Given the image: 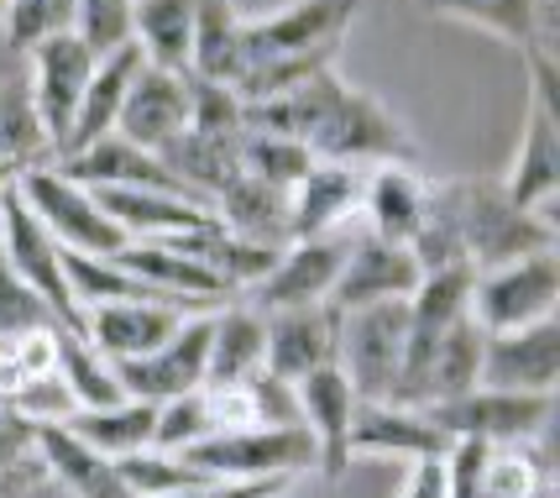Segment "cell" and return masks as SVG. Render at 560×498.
Here are the masks:
<instances>
[{"mask_svg":"<svg viewBox=\"0 0 560 498\" xmlns=\"http://www.w3.org/2000/svg\"><path fill=\"white\" fill-rule=\"evenodd\" d=\"M262 321H268V357H262V368L278 378H289V383L330 368L336 351H341V310H336L330 299L293 304V310H272Z\"/></svg>","mask_w":560,"mask_h":498,"instance_id":"obj_14","label":"cell"},{"mask_svg":"<svg viewBox=\"0 0 560 498\" xmlns=\"http://www.w3.org/2000/svg\"><path fill=\"white\" fill-rule=\"evenodd\" d=\"M26 456H37V425L16 415L11 404H0V473L26 462Z\"/></svg>","mask_w":560,"mask_h":498,"instance_id":"obj_47","label":"cell"},{"mask_svg":"<svg viewBox=\"0 0 560 498\" xmlns=\"http://www.w3.org/2000/svg\"><path fill=\"white\" fill-rule=\"evenodd\" d=\"M357 11L362 0H289L272 16H257V22L246 16V69L278 63V58H310V53H341V37L351 32Z\"/></svg>","mask_w":560,"mask_h":498,"instance_id":"obj_9","label":"cell"},{"mask_svg":"<svg viewBox=\"0 0 560 498\" xmlns=\"http://www.w3.org/2000/svg\"><path fill=\"white\" fill-rule=\"evenodd\" d=\"M398 498H445V456H419L409 462V477Z\"/></svg>","mask_w":560,"mask_h":498,"instance_id":"obj_49","label":"cell"},{"mask_svg":"<svg viewBox=\"0 0 560 498\" xmlns=\"http://www.w3.org/2000/svg\"><path fill=\"white\" fill-rule=\"evenodd\" d=\"M289 488V477H262V483H205V488H184L168 498H278Z\"/></svg>","mask_w":560,"mask_h":498,"instance_id":"obj_48","label":"cell"},{"mask_svg":"<svg viewBox=\"0 0 560 498\" xmlns=\"http://www.w3.org/2000/svg\"><path fill=\"white\" fill-rule=\"evenodd\" d=\"M560 304V257L550 252H529L498 268H482L471 278V321L488 336L498 331H518V325L550 321Z\"/></svg>","mask_w":560,"mask_h":498,"instance_id":"obj_6","label":"cell"},{"mask_svg":"<svg viewBox=\"0 0 560 498\" xmlns=\"http://www.w3.org/2000/svg\"><path fill=\"white\" fill-rule=\"evenodd\" d=\"M419 5L430 16L492 32L518 53H556V0H419Z\"/></svg>","mask_w":560,"mask_h":498,"instance_id":"obj_23","label":"cell"},{"mask_svg":"<svg viewBox=\"0 0 560 498\" xmlns=\"http://www.w3.org/2000/svg\"><path fill=\"white\" fill-rule=\"evenodd\" d=\"M90 74H95V53L84 48L73 32H58V37L32 48V74H26V84H32L43 131H48V142H52V158L69 142L73 111H79V100H84Z\"/></svg>","mask_w":560,"mask_h":498,"instance_id":"obj_13","label":"cell"},{"mask_svg":"<svg viewBox=\"0 0 560 498\" xmlns=\"http://www.w3.org/2000/svg\"><path fill=\"white\" fill-rule=\"evenodd\" d=\"M482 347H488V331L471 321V315H462V321L435 341L430 362H424L419 409H430V404H451V398L482 389Z\"/></svg>","mask_w":560,"mask_h":498,"instance_id":"obj_30","label":"cell"},{"mask_svg":"<svg viewBox=\"0 0 560 498\" xmlns=\"http://www.w3.org/2000/svg\"><path fill=\"white\" fill-rule=\"evenodd\" d=\"M16 189H22L26 205L37 210V221L58 236V247H63V252H84V257H116V252L131 242L121 225H116L95 205V195H90L84 184L63 178L52 163H48V169H26V174L16 178Z\"/></svg>","mask_w":560,"mask_h":498,"instance_id":"obj_8","label":"cell"},{"mask_svg":"<svg viewBox=\"0 0 560 498\" xmlns=\"http://www.w3.org/2000/svg\"><path fill=\"white\" fill-rule=\"evenodd\" d=\"M319 163H351V169H377V163H415V137L409 126L393 116L377 95H366L357 84H336V95L315 121L310 142Z\"/></svg>","mask_w":560,"mask_h":498,"instance_id":"obj_2","label":"cell"},{"mask_svg":"<svg viewBox=\"0 0 560 498\" xmlns=\"http://www.w3.org/2000/svg\"><path fill=\"white\" fill-rule=\"evenodd\" d=\"M268 357V321L252 304H220L210 315V357H205V383H236L252 378Z\"/></svg>","mask_w":560,"mask_h":498,"instance_id":"obj_32","label":"cell"},{"mask_svg":"<svg viewBox=\"0 0 560 498\" xmlns=\"http://www.w3.org/2000/svg\"><path fill=\"white\" fill-rule=\"evenodd\" d=\"M0 252L16 268V278L43 294V304H48L58 321L69 325V331H84V310H79V299L69 289V274H63V247H58V236H52L48 225L37 221V210L26 205V195L16 184L0 199Z\"/></svg>","mask_w":560,"mask_h":498,"instance_id":"obj_7","label":"cell"},{"mask_svg":"<svg viewBox=\"0 0 560 498\" xmlns=\"http://www.w3.org/2000/svg\"><path fill=\"white\" fill-rule=\"evenodd\" d=\"M293 394H299V420L315 436V467L336 483V477H346V467H351V415H357V394H351V383H346V373L336 362L310 378H299Z\"/></svg>","mask_w":560,"mask_h":498,"instance_id":"obj_18","label":"cell"},{"mask_svg":"<svg viewBox=\"0 0 560 498\" xmlns=\"http://www.w3.org/2000/svg\"><path fill=\"white\" fill-rule=\"evenodd\" d=\"M195 5L199 0H131V43L142 48V63L189 74Z\"/></svg>","mask_w":560,"mask_h":498,"instance_id":"obj_33","label":"cell"},{"mask_svg":"<svg viewBox=\"0 0 560 498\" xmlns=\"http://www.w3.org/2000/svg\"><path fill=\"white\" fill-rule=\"evenodd\" d=\"M189 131H210V137H242L246 131V105L231 84L189 74Z\"/></svg>","mask_w":560,"mask_h":498,"instance_id":"obj_42","label":"cell"},{"mask_svg":"<svg viewBox=\"0 0 560 498\" xmlns=\"http://www.w3.org/2000/svg\"><path fill=\"white\" fill-rule=\"evenodd\" d=\"M419 263L409 247L398 242H383V236H351L346 247V263L336 274V289H330V304L336 310H362V304H383V299H409L419 289Z\"/></svg>","mask_w":560,"mask_h":498,"instance_id":"obj_16","label":"cell"},{"mask_svg":"<svg viewBox=\"0 0 560 498\" xmlns=\"http://www.w3.org/2000/svg\"><path fill=\"white\" fill-rule=\"evenodd\" d=\"M215 436L210 425V409H205V394H178L168 404H158V430H152V447L158 451H189L195 441Z\"/></svg>","mask_w":560,"mask_h":498,"instance_id":"obj_44","label":"cell"},{"mask_svg":"<svg viewBox=\"0 0 560 498\" xmlns=\"http://www.w3.org/2000/svg\"><path fill=\"white\" fill-rule=\"evenodd\" d=\"M529 63V116H524V137H518V158H513L509 189L524 210H539L550 216V205L560 195V63L556 53H524Z\"/></svg>","mask_w":560,"mask_h":498,"instance_id":"obj_3","label":"cell"},{"mask_svg":"<svg viewBox=\"0 0 560 498\" xmlns=\"http://www.w3.org/2000/svg\"><path fill=\"white\" fill-rule=\"evenodd\" d=\"M137 69H142V48H137V43H126V48L95 58V74H90L84 100H79V111H73V126H69L63 152L90 148V142H100V137H110V131H116V116H121L126 90H131ZM63 152H58V158H63Z\"/></svg>","mask_w":560,"mask_h":498,"instance_id":"obj_26","label":"cell"},{"mask_svg":"<svg viewBox=\"0 0 560 498\" xmlns=\"http://www.w3.org/2000/svg\"><path fill=\"white\" fill-rule=\"evenodd\" d=\"M22 178V169H11V163H0V199H5V189Z\"/></svg>","mask_w":560,"mask_h":498,"instance_id":"obj_50","label":"cell"},{"mask_svg":"<svg viewBox=\"0 0 560 498\" xmlns=\"http://www.w3.org/2000/svg\"><path fill=\"white\" fill-rule=\"evenodd\" d=\"M37 456H43L52 483H63L73 498H137L121 483L116 462L100 456L95 447H84L63 425H37Z\"/></svg>","mask_w":560,"mask_h":498,"instance_id":"obj_28","label":"cell"},{"mask_svg":"<svg viewBox=\"0 0 560 498\" xmlns=\"http://www.w3.org/2000/svg\"><path fill=\"white\" fill-rule=\"evenodd\" d=\"M424 205H430V178L415 174V163H377L362 184L366 231L383 236V242H398V247L415 242Z\"/></svg>","mask_w":560,"mask_h":498,"instance_id":"obj_25","label":"cell"},{"mask_svg":"<svg viewBox=\"0 0 560 498\" xmlns=\"http://www.w3.org/2000/svg\"><path fill=\"white\" fill-rule=\"evenodd\" d=\"M48 325H63V321L43 304V294L32 283L16 278V268L0 252V336H26V331H48Z\"/></svg>","mask_w":560,"mask_h":498,"instance_id":"obj_43","label":"cell"},{"mask_svg":"<svg viewBox=\"0 0 560 498\" xmlns=\"http://www.w3.org/2000/svg\"><path fill=\"white\" fill-rule=\"evenodd\" d=\"M52 169L63 178H73V184H84V189H168V195L195 199L168 169H163L158 152L126 142L121 131L100 137L90 148H73V152H63V158H52ZM199 205H205V199H199Z\"/></svg>","mask_w":560,"mask_h":498,"instance_id":"obj_17","label":"cell"},{"mask_svg":"<svg viewBox=\"0 0 560 498\" xmlns=\"http://www.w3.org/2000/svg\"><path fill=\"white\" fill-rule=\"evenodd\" d=\"M0 32L16 53H32L58 32H73V0H5L0 5Z\"/></svg>","mask_w":560,"mask_h":498,"instance_id":"obj_40","label":"cell"},{"mask_svg":"<svg viewBox=\"0 0 560 498\" xmlns=\"http://www.w3.org/2000/svg\"><path fill=\"white\" fill-rule=\"evenodd\" d=\"M215 483H262V477H293L315 467V436L304 425H246V430H215L178 451Z\"/></svg>","mask_w":560,"mask_h":498,"instance_id":"obj_4","label":"cell"},{"mask_svg":"<svg viewBox=\"0 0 560 498\" xmlns=\"http://www.w3.org/2000/svg\"><path fill=\"white\" fill-rule=\"evenodd\" d=\"M210 315H189L163 347L110 362L116 378H121V394L147 398V404H168L178 394H195L205 383V357H210Z\"/></svg>","mask_w":560,"mask_h":498,"instance_id":"obj_11","label":"cell"},{"mask_svg":"<svg viewBox=\"0 0 560 498\" xmlns=\"http://www.w3.org/2000/svg\"><path fill=\"white\" fill-rule=\"evenodd\" d=\"M73 37L105 58L131 43V0H73Z\"/></svg>","mask_w":560,"mask_h":498,"instance_id":"obj_41","label":"cell"},{"mask_svg":"<svg viewBox=\"0 0 560 498\" xmlns=\"http://www.w3.org/2000/svg\"><path fill=\"white\" fill-rule=\"evenodd\" d=\"M184 126H189V74H173V69L142 63L137 79H131V90H126L116 131L147 152H163Z\"/></svg>","mask_w":560,"mask_h":498,"instance_id":"obj_21","label":"cell"},{"mask_svg":"<svg viewBox=\"0 0 560 498\" xmlns=\"http://www.w3.org/2000/svg\"><path fill=\"white\" fill-rule=\"evenodd\" d=\"M482 451L488 441H451L445 451V498H482Z\"/></svg>","mask_w":560,"mask_h":498,"instance_id":"obj_46","label":"cell"},{"mask_svg":"<svg viewBox=\"0 0 560 498\" xmlns=\"http://www.w3.org/2000/svg\"><path fill=\"white\" fill-rule=\"evenodd\" d=\"M90 195L131 242H173V236H189L215 221L210 205L168 195V189H90Z\"/></svg>","mask_w":560,"mask_h":498,"instance_id":"obj_24","label":"cell"},{"mask_svg":"<svg viewBox=\"0 0 560 498\" xmlns=\"http://www.w3.org/2000/svg\"><path fill=\"white\" fill-rule=\"evenodd\" d=\"M121 483L131 488L137 498H168V494H184V488H205L215 477H205L195 462H184L178 451H158V447H142V451H126V456H110Z\"/></svg>","mask_w":560,"mask_h":498,"instance_id":"obj_38","label":"cell"},{"mask_svg":"<svg viewBox=\"0 0 560 498\" xmlns=\"http://www.w3.org/2000/svg\"><path fill=\"white\" fill-rule=\"evenodd\" d=\"M482 498H560L550 436L539 441H503L482 451Z\"/></svg>","mask_w":560,"mask_h":498,"instance_id":"obj_34","label":"cell"},{"mask_svg":"<svg viewBox=\"0 0 560 498\" xmlns=\"http://www.w3.org/2000/svg\"><path fill=\"white\" fill-rule=\"evenodd\" d=\"M404 341H409V299H383L341 315V351L336 368L346 373L357 404H377L393 394L404 373Z\"/></svg>","mask_w":560,"mask_h":498,"instance_id":"obj_5","label":"cell"},{"mask_svg":"<svg viewBox=\"0 0 560 498\" xmlns=\"http://www.w3.org/2000/svg\"><path fill=\"white\" fill-rule=\"evenodd\" d=\"M184 321H189V310H178V304L116 299V304H90L84 310V336L95 341L100 357L121 362V357H142V351L163 347Z\"/></svg>","mask_w":560,"mask_h":498,"instance_id":"obj_22","label":"cell"},{"mask_svg":"<svg viewBox=\"0 0 560 498\" xmlns=\"http://www.w3.org/2000/svg\"><path fill=\"white\" fill-rule=\"evenodd\" d=\"M366 169L351 163H319L289 189V242H315V236H341V225L362 210Z\"/></svg>","mask_w":560,"mask_h":498,"instance_id":"obj_20","label":"cell"},{"mask_svg":"<svg viewBox=\"0 0 560 498\" xmlns=\"http://www.w3.org/2000/svg\"><path fill=\"white\" fill-rule=\"evenodd\" d=\"M52 341H58V373L69 383V394L79 409H100V404H121V378L110 368V357H100L95 341L84 336V331H69V325H58L52 331Z\"/></svg>","mask_w":560,"mask_h":498,"instance_id":"obj_37","label":"cell"},{"mask_svg":"<svg viewBox=\"0 0 560 498\" xmlns=\"http://www.w3.org/2000/svg\"><path fill=\"white\" fill-rule=\"evenodd\" d=\"M246 69V16L236 0H199L195 5V48H189V74L231 84Z\"/></svg>","mask_w":560,"mask_h":498,"instance_id":"obj_31","label":"cell"},{"mask_svg":"<svg viewBox=\"0 0 560 498\" xmlns=\"http://www.w3.org/2000/svg\"><path fill=\"white\" fill-rule=\"evenodd\" d=\"M556 383H560V321L556 315L488 336V347H482V389L556 394Z\"/></svg>","mask_w":560,"mask_h":498,"instance_id":"obj_15","label":"cell"},{"mask_svg":"<svg viewBox=\"0 0 560 498\" xmlns=\"http://www.w3.org/2000/svg\"><path fill=\"white\" fill-rule=\"evenodd\" d=\"M215 221L242 236V242H257V247H289V189H272L262 178L236 174L225 189L215 195Z\"/></svg>","mask_w":560,"mask_h":498,"instance_id":"obj_27","label":"cell"},{"mask_svg":"<svg viewBox=\"0 0 560 498\" xmlns=\"http://www.w3.org/2000/svg\"><path fill=\"white\" fill-rule=\"evenodd\" d=\"M451 436L430 420V409L415 404H357L351 415V456H393V462H419V456H445Z\"/></svg>","mask_w":560,"mask_h":498,"instance_id":"obj_19","label":"cell"},{"mask_svg":"<svg viewBox=\"0 0 560 498\" xmlns=\"http://www.w3.org/2000/svg\"><path fill=\"white\" fill-rule=\"evenodd\" d=\"M73 430L84 447H95L100 456H126V451L152 447L158 430V404L147 398H121V404H100V409H73L69 420H58Z\"/></svg>","mask_w":560,"mask_h":498,"instance_id":"obj_35","label":"cell"},{"mask_svg":"<svg viewBox=\"0 0 560 498\" xmlns=\"http://www.w3.org/2000/svg\"><path fill=\"white\" fill-rule=\"evenodd\" d=\"M430 420L451 441H539L556 425V394H509V389H471L451 404H430Z\"/></svg>","mask_w":560,"mask_h":498,"instance_id":"obj_10","label":"cell"},{"mask_svg":"<svg viewBox=\"0 0 560 498\" xmlns=\"http://www.w3.org/2000/svg\"><path fill=\"white\" fill-rule=\"evenodd\" d=\"M0 163H11V169H22V174L52 163V142H48V131H43L32 84L16 74L0 79Z\"/></svg>","mask_w":560,"mask_h":498,"instance_id":"obj_36","label":"cell"},{"mask_svg":"<svg viewBox=\"0 0 560 498\" xmlns=\"http://www.w3.org/2000/svg\"><path fill=\"white\" fill-rule=\"evenodd\" d=\"M163 169H168L184 189L205 205H215V195L242 174V137H210V131H178L168 148L158 152Z\"/></svg>","mask_w":560,"mask_h":498,"instance_id":"obj_29","label":"cell"},{"mask_svg":"<svg viewBox=\"0 0 560 498\" xmlns=\"http://www.w3.org/2000/svg\"><path fill=\"white\" fill-rule=\"evenodd\" d=\"M440 184H445L451 216H456V231H462L466 263L477 274L556 247V221L539 216V210H524L503 189V178H440Z\"/></svg>","mask_w":560,"mask_h":498,"instance_id":"obj_1","label":"cell"},{"mask_svg":"<svg viewBox=\"0 0 560 498\" xmlns=\"http://www.w3.org/2000/svg\"><path fill=\"white\" fill-rule=\"evenodd\" d=\"M346 247H351V236H315V242L278 247L268 274L257 278L252 289H242V304L272 315V310H293V304L330 299L336 274H341V263H346Z\"/></svg>","mask_w":560,"mask_h":498,"instance_id":"obj_12","label":"cell"},{"mask_svg":"<svg viewBox=\"0 0 560 498\" xmlns=\"http://www.w3.org/2000/svg\"><path fill=\"white\" fill-rule=\"evenodd\" d=\"M246 389H252V404H257V425H304L299 420V394H293L289 378L257 368L246 378Z\"/></svg>","mask_w":560,"mask_h":498,"instance_id":"obj_45","label":"cell"},{"mask_svg":"<svg viewBox=\"0 0 560 498\" xmlns=\"http://www.w3.org/2000/svg\"><path fill=\"white\" fill-rule=\"evenodd\" d=\"M310 169H315V152L304 148L299 137L257 131V126H246L242 131V174L262 178V184H272V189H293Z\"/></svg>","mask_w":560,"mask_h":498,"instance_id":"obj_39","label":"cell"}]
</instances>
